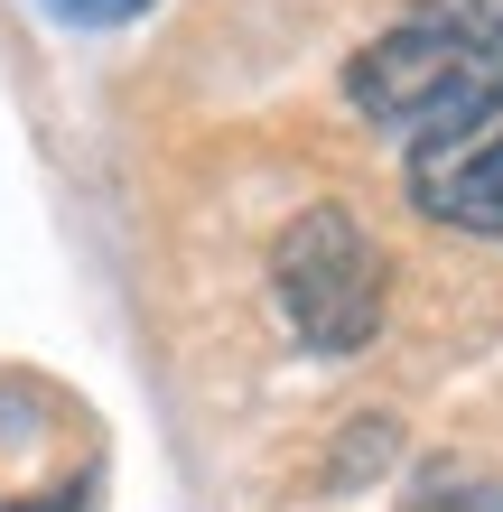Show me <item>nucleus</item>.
Here are the masks:
<instances>
[{
  "label": "nucleus",
  "mask_w": 503,
  "mask_h": 512,
  "mask_svg": "<svg viewBox=\"0 0 503 512\" xmlns=\"http://www.w3.org/2000/svg\"><path fill=\"white\" fill-rule=\"evenodd\" d=\"M485 94H503V0H429L345 66V103L401 140Z\"/></svg>",
  "instance_id": "f257e3e1"
},
{
  "label": "nucleus",
  "mask_w": 503,
  "mask_h": 512,
  "mask_svg": "<svg viewBox=\"0 0 503 512\" xmlns=\"http://www.w3.org/2000/svg\"><path fill=\"white\" fill-rule=\"evenodd\" d=\"M382 243L345 205H308L271 243V298L308 354H364L382 326Z\"/></svg>",
  "instance_id": "f03ea898"
},
{
  "label": "nucleus",
  "mask_w": 503,
  "mask_h": 512,
  "mask_svg": "<svg viewBox=\"0 0 503 512\" xmlns=\"http://www.w3.org/2000/svg\"><path fill=\"white\" fill-rule=\"evenodd\" d=\"M401 187L429 224L476 233V243H503V94L448 112V122L410 131L401 149Z\"/></svg>",
  "instance_id": "7ed1b4c3"
},
{
  "label": "nucleus",
  "mask_w": 503,
  "mask_h": 512,
  "mask_svg": "<svg viewBox=\"0 0 503 512\" xmlns=\"http://www.w3.org/2000/svg\"><path fill=\"white\" fill-rule=\"evenodd\" d=\"M56 19H75V28H122V19H140V10H159V0H47Z\"/></svg>",
  "instance_id": "20e7f679"
},
{
  "label": "nucleus",
  "mask_w": 503,
  "mask_h": 512,
  "mask_svg": "<svg viewBox=\"0 0 503 512\" xmlns=\"http://www.w3.org/2000/svg\"><path fill=\"white\" fill-rule=\"evenodd\" d=\"M410 512H503V485H438V494H420Z\"/></svg>",
  "instance_id": "39448f33"
}]
</instances>
